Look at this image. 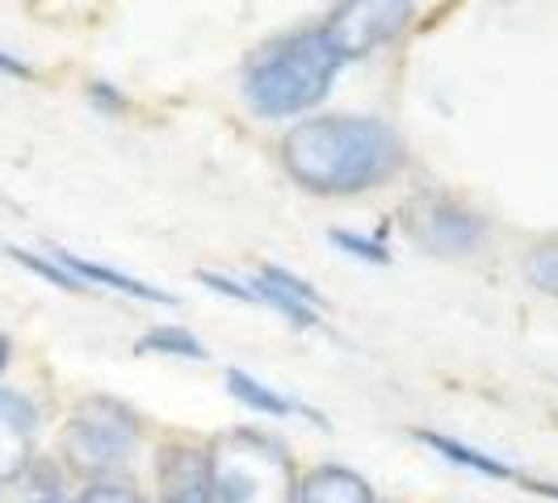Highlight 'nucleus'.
<instances>
[{"label": "nucleus", "mask_w": 558, "mask_h": 503, "mask_svg": "<svg viewBox=\"0 0 558 503\" xmlns=\"http://www.w3.org/2000/svg\"><path fill=\"white\" fill-rule=\"evenodd\" d=\"M408 13H412V0H340L332 17L324 22V34L336 47V56L349 63L391 42L408 26Z\"/></svg>", "instance_id": "obj_5"}, {"label": "nucleus", "mask_w": 558, "mask_h": 503, "mask_svg": "<svg viewBox=\"0 0 558 503\" xmlns=\"http://www.w3.org/2000/svg\"><path fill=\"white\" fill-rule=\"evenodd\" d=\"M408 160V147L378 118H307L281 139V164L307 194L344 197L391 181Z\"/></svg>", "instance_id": "obj_1"}, {"label": "nucleus", "mask_w": 558, "mask_h": 503, "mask_svg": "<svg viewBox=\"0 0 558 503\" xmlns=\"http://www.w3.org/2000/svg\"><path fill=\"white\" fill-rule=\"evenodd\" d=\"M227 391L235 394L244 407H252L256 416H307L311 424H324L319 412H311V407H303V403H294V398L278 394L274 387L256 382V378L244 373V369H227Z\"/></svg>", "instance_id": "obj_10"}, {"label": "nucleus", "mask_w": 558, "mask_h": 503, "mask_svg": "<svg viewBox=\"0 0 558 503\" xmlns=\"http://www.w3.org/2000/svg\"><path fill=\"white\" fill-rule=\"evenodd\" d=\"M299 503H374V491L362 475L344 466H324L299 487Z\"/></svg>", "instance_id": "obj_11"}, {"label": "nucleus", "mask_w": 558, "mask_h": 503, "mask_svg": "<svg viewBox=\"0 0 558 503\" xmlns=\"http://www.w3.org/2000/svg\"><path fill=\"white\" fill-rule=\"evenodd\" d=\"M38 503H68V500H38Z\"/></svg>", "instance_id": "obj_23"}, {"label": "nucleus", "mask_w": 558, "mask_h": 503, "mask_svg": "<svg viewBox=\"0 0 558 503\" xmlns=\"http://www.w3.org/2000/svg\"><path fill=\"white\" fill-rule=\"evenodd\" d=\"M160 495L165 503H219L210 457L202 449L168 445L160 453Z\"/></svg>", "instance_id": "obj_7"}, {"label": "nucleus", "mask_w": 558, "mask_h": 503, "mask_svg": "<svg viewBox=\"0 0 558 503\" xmlns=\"http://www.w3.org/2000/svg\"><path fill=\"white\" fill-rule=\"evenodd\" d=\"M525 273L542 294H555L558 298V244H542L533 248V256L525 260Z\"/></svg>", "instance_id": "obj_15"}, {"label": "nucleus", "mask_w": 558, "mask_h": 503, "mask_svg": "<svg viewBox=\"0 0 558 503\" xmlns=\"http://www.w3.org/2000/svg\"><path fill=\"white\" fill-rule=\"evenodd\" d=\"M332 244L344 248L349 256H362V260H374V265H387L391 252L383 248L378 240H365V235H353V231H332Z\"/></svg>", "instance_id": "obj_17"}, {"label": "nucleus", "mask_w": 558, "mask_h": 503, "mask_svg": "<svg viewBox=\"0 0 558 503\" xmlns=\"http://www.w3.org/2000/svg\"><path fill=\"white\" fill-rule=\"evenodd\" d=\"M143 353H165V357H194V361H206V348L197 344L185 328H156L140 340Z\"/></svg>", "instance_id": "obj_14"}, {"label": "nucleus", "mask_w": 558, "mask_h": 503, "mask_svg": "<svg viewBox=\"0 0 558 503\" xmlns=\"http://www.w3.org/2000/svg\"><path fill=\"white\" fill-rule=\"evenodd\" d=\"M140 416L118 398H84L63 428V453L81 475H110L140 449Z\"/></svg>", "instance_id": "obj_4"}, {"label": "nucleus", "mask_w": 558, "mask_h": 503, "mask_svg": "<svg viewBox=\"0 0 558 503\" xmlns=\"http://www.w3.org/2000/svg\"><path fill=\"white\" fill-rule=\"evenodd\" d=\"M260 273H265V278L274 281V285H281V290H290V294H294V298H303V303H311V307H315V303H319V294H315V290H311L307 281H303V278H294V273H286V269H278V265H265V269H260Z\"/></svg>", "instance_id": "obj_18"}, {"label": "nucleus", "mask_w": 558, "mask_h": 503, "mask_svg": "<svg viewBox=\"0 0 558 503\" xmlns=\"http://www.w3.org/2000/svg\"><path fill=\"white\" fill-rule=\"evenodd\" d=\"M206 457L219 503H299L294 466L265 432L235 428L219 437Z\"/></svg>", "instance_id": "obj_3"}, {"label": "nucleus", "mask_w": 558, "mask_h": 503, "mask_svg": "<svg viewBox=\"0 0 558 503\" xmlns=\"http://www.w3.org/2000/svg\"><path fill=\"white\" fill-rule=\"evenodd\" d=\"M51 260H59V265L81 281V285H106V290L131 294V298H140V303H160V307H172V303H177L168 290H156V285H147V281H140V278H126V273H118V269H110V265L84 260V256H76V252L56 248L51 252Z\"/></svg>", "instance_id": "obj_9"}, {"label": "nucleus", "mask_w": 558, "mask_h": 503, "mask_svg": "<svg viewBox=\"0 0 558 503\" xmlns=\"http://www.w3.org/2000/svg\"><path fill=\"white\" fill-rule=\"evenodd\" d=\"M340 68L344 59L336 56L324 26L299 29L252 59L244 72V97L265 118H294L328 97Z\"/></svg>", "instance_id": "obj_2"}, {"label": "nucleus", "mask_w": 558, "mask_h": 503, "mask_svg": "<svg viewBox=\"0 0 558 503\" xmlns=\"http://www.w3.org/2000/svg\"><path fill=\"white\" fill-rule=\"evenodd\" d=\"M555 495H558V491H555Z\"/></svg>", "instance_id": "obj_24"}, {"label": "nucleus", "mask_w": 558, "mask_h": 503, "mask_svg": "<svg viewBox=\"0 0 558 503\" xmlns=\"http://www.w3.org/2000/svg\"><path fill=\"white\" fill-rule=\"evenodd\" d=\"M408 231L412 240L424 244L437 256H462V252H475L487 235V223L462 210L458 201H446V197H420L408 210Z\"/></svg>", "instance_id": "obj_6"}, {"label": "nucleus", "mask_w": 558, "mask_h": 503, "mask_svg": "<svg viewBox=\"0 0 558 503\" xmlns=\"http://www.w3.org/2000/svg\"><path fill=\"white\" fill-rule=\"evenodd\" d=\"M248 290H252V303H256V298H260V303H269V307L281 310L290 323H299V328H319V319H315V307H311V303H303V298H294L290 290L274 285V281L265 278V273L252 281Z\"/></svg>", "instance_id": "obj_13"}, {"label": "nucleus", "mask_w": 558, "mask_h": 503, "mask_svg": "<svg viewBox=\"0 0 558 503\" xmlns=\"http://www.w3.org/2000/svg\"><path fill=\"white\" fill-rule=\"evenodd\" d=\"M29 449H34V407L22 394L0 391V482L26 470Z\"/></svg>", "instance_id": "obj_8"}, {"label": "nucleus", "mask_w": 558, "mask_h": 503, "mask_svg": "<svg viewBox=\"0 0 558 503\" xmlns=\"http://www.w3.org/2000/svg\"><path fill=\"white\" fill-rule=\"evenodd\" d=\"M81 503H151V500H143V495H135V491H126V487L101 482V487H88Z\"/></svg>", "instance_id": "obj_19"}, {"label": "nucleus", "mask_w": 558, "mask_h": 503, "mask_svg": "<svg viewBox=\"0 0 558 503\" xmlns=\"http://www.w3.org/2000/svg\"><path fill=\"white\" fill-rule=\"evenodd\" d=\"M424 445H433L446 462H453V466H466V470H475V475L483 478H517V470L512 466H504L500 457H492V453H478V449L462 445V441H449V437H441V432H416Z\"/></svg>", "instance_id": "obj_12"}, {"label": "nucleus", "mask_w": 558, "mask_h": 503, "mask_svg": "<svg viewBox=\"0 0 558 503\" xmlns=\"http://www.w3.org/2000/svg\"><path fill=\"white\" fill-rule=\"evenodd\" d=\"M9 256L17 260V265H26V269H34L38 278H47L51 285H59V290H84L81 281L72 278L59 260H43V256H34V252H26V248H9Z\"/></svg>", "instance_id": "obj_16"}, {"label": "nucleus", "mask_w": 558, "mask_h": 503, "mask_svg": "<svg viewBox=\"0 0 558 503\" xmlns=\"http://www.w3.org/2000/svg\"><path fill=\"white\" fill-rule=\"evenodd\" d=\"M202 281L215 290V294H227V298H240V303H252V290H244L240 281L231 278H219V273H202Z\"/></svg>", "instance_id": "obj_20"}, {"label": "nucleus", "mask_w": 558, "mask_h": 503, "mask_svg": "<svg viewBox=\"0 0 558 503\" xmlns=\"http://www.w3.org/2000/svg\"><path fill=\"white\" fill-rule=\"evenodd\" d=\"M0 76H17V81H29V68L22 59H13L9 51H0Z\"/></svg>", "instance_id": "obj_21"}, {"label": "nucleus", "mask_w": 558, "mask_h": 503, "mask_svg": "<svg viewBox=\"0 0 558 503\" xmlns=\"http://www.w3.org/2000/svg\"><path fill=\"white\" fill-rule=\"evenodd\" d=\"M4 361H9V340L0 335V369H4Z\"/></svg>", "instance_id": "obj_22"}]
</instances>
